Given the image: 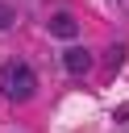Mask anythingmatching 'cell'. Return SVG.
Listing matches in <instances>:
<instances>
[{
  "label": "cell",
  "mask_w": 129,
  "mask_h": 133,
  "mask_svg": "<svg viewBox=\"0 0 129 133\" xmlns=\"http://www.w3.org/2000/svg\"><path fill=\"white\" fill-rule=\"evenodd\" d=\"M50 33L62 37V42H75V37H79V21H75L71 12H54V17H50Z\"/></svg>",
  "instance_id": "3"
},
{
  "label": "cell",
  "mask_w": 129,
  "mask_h": 133,
  "mask_svg": "<svg viewBox=\"0 0 129 133\" xmlns=\"http://www.w3.org/2000/svg\"><path fill=\"white\" fill-rule=\"evenodd\" d=\"M62 66H67V75H87V71H92V54L75 42V46L62 50Z\"/></svg>",
  "instance_id": "2"
},
{
  "label": "cell",
  "mask_w": 129,
  "mask_h": 133,
  "mask_svg": "<svg viewBox=\"0 0 129 133\" xmlns=\"http://www.w3.org/2000/svg\"><path fill=\"white\" fill-rule=\"evenodd\" d=\"M0 91H4V100H12V104L33 100V91H37V75H33V66L21 62V58H8V62L0 66Z\"/></svg>",
  "instance_id": "1"
},
{
  "label": "cell",
  "mask_w": 129,
  "mask_h": 133,
  "mask_svg": "<svg viewBox=\"0 0 129 133\" xmlns=\"http://www.w3.org/2000/svg\"><path fill=\"white\" fill-rule=\"evenodd\" d=\"M12 21H17V8L0 0V29H12Z\"/></svg>",
  "instance_id": "4"
}]
</instances>
